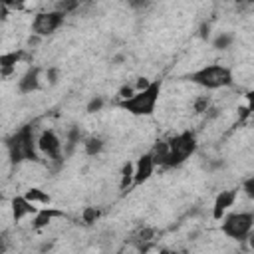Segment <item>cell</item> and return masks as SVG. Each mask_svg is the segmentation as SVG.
<instances>
[{
	"label": "cell",
	"instance_id": "obj_1",
	"mask_svg": "<svg viewBox=\"0 0 254 254\" xmlns=\"http://www.w3.org/2000/svg\"><path fill=\"white\" fill-rule=\"evenodd\" d=\"M36 121L22 125L20 129H16L10 137H6V151H8V159L12 165H20L26 161L38 163V147H36Z\"/></svg>",
	"mask_w": 254,
	"mask_h": 254
},
{
	"label": "cell",
	"instance_id": "obj_2",
	"mask_svg": "<svg viewBox=\"0 0 254 254\" xmlns=\"http://www.w3.org/2000/svg\"><path fill=\"white\" fill-rule=\"evenodd\" d=\"M161 89H163V81H161V79H153L147 87L137 89L133 95H129V97H125V99H119L117 105H119L121 109H125L127 113H131V115L149 117V115H153L155 109H157Z\"/></svg>",
	"mask_w": 254,
	"mask_h": 254
},
{
	"label": "cell",
	"instance_id": "obj_3",
	"mask_svg": "<svg viewBox=\"0 0 254 254\" xmlns=\"http://www.w3.org/2000/svg\"><path fill=\"white\" fill-rule=\"evenodd\" d=\"M187 79L204 89H220V87H228L234 83L232 69L222 64H210V65L198 67V69L187 73Z\"/></svg>",
	"mask_w": 254,
	"mask_h": 254
},
{
	"label": "cell",
	"instance_id": "obj_4",
	"mask_svg": "<svg viewBox=\"0 0 254 254\" xmlns=\"http://www.w3.org/2000/svg\"><path fill=\"white\" fill-rule=\"evenodd\" d=\"M167 143H169V157H167L165 169L181 167L187 159H190V157L196 153V147H198L196 133L190 131V129L177 133L175 137L167 139Z\"/></svg>",
	"mask_w": 254,
	"mask_h": 254
},
{
	"label": "cell",
	"instance_id": "obj_5",
	"mask_svg": "<svg viewBox=\"0 0 254 254\" xmlns=\"http://www.w3.org/2000/svg\"><path fill=\"white\" fill-rule=\"evenodd\" d=\"M222 232L232 238V240H246L254 228V212L252 210H240V212H230L222 218V224H220Z\"/></svg>",
	"mask_w": 254,
	"mask_h": 254
},
{
	"label": "cell",
	"instance_id": "obj_6",
	"mask_svg": "<svg viewBox=\"0 0 254 254\" xmlns=\"http://www.w3.org/2000/svg\"><path fill=\"white\" fill-rule=\"evenodd\" d=\"M36 147H38V153L46 155L58 167L64 163V145H62V139L58 137V133L54 129H44L36 137Z\"/></svg>",
	"mask_w": 254,
	"mask_h": 254
},
{
	"label": "cell",
	"instance_id": "obj_7",
	"mask_svg": "<svg viewBox=\"0 0 254 254\" xmlns=\"http://www.w3.org/2000/svg\"><path fill=\"white\" fill-rule=\"evenodd\" d=\"M65 20V14L60 10H46V12H38L32 20V32L40 38L52 36L54 32H58L62 28Z\"/></svg>",
	"mask_w": 254,
	"mask_h": 254
},
{
	"label": "cell",
	"instance_id": "obj_8",
	"mask_svg": "<svg viewBox=\"0 0 254 254\" xmlns=\"http://www.w3.org/2000/svg\"><path fill=\"white\" fill-rule=\"evenodd\" d=\"M155 169H157V167H155V163H153L151 153H149V151L143 153V155L133 163V187H139V185L147 183V181L153 177Z\"/></svg>",
	"mask_w": 254,
	"mask_h": 254
},
{
	"label": "cell",
	"instance_id": "obj_9",
	"mask_svg": "<svg viewBox=\"0 0 254 254\" xmlns=\"http://www.w3.org/2000/svg\"><path fill=\"white\" fill-rule=\"evenodd\" d=\"M10 210H12V220L14 222H20L26 216H34L36 210H38V206L32 200H28L24 194H16L10 200Z\"/></svg>",
	"mask_w": 254,
	"mask_h": 254
},
{
	"label": "cell",
	"instance_id": "obj_10",
	"mask_svg": "<svg viewBox=\"0 0 254 254\" xmlns=\"http://www.w3.org/2000/svg\"><path fill=\"white\" fill-rule=\"evenodd\" d=\"M40 83H42V67L30 65L26 69V73L18 79V91L20 93H34L40 89Z\"/></svg>",
	"mask_w": 254,
	"mask_h": 254
},
{
	"label": "cell",
	"instance_id": "obj_11",
	"mask_svg": "<svg viewBox=\"0 0 254 254\" xmlns=\"http://www.w3.org/2000/svg\"><path fill=\"white\" fill-rule=\"evenodd\" d=\"M238 196V189H228V190H220L214 198V204H212V218L214 220H220L224 216V212L234 204Z\"/></svg>",
	"mask_w": 254,
	"mask_h": 254
},
{
	"label": "cell",
	"instance_id": "obj_12",
	"mask_svg": "<svg viewBox=\"0 0 254 254\" xmlns=\"http://www.w3.org/2000/svg\"><path fill=\"white\" fill-rule=\"evenodd\" d=\"M54 218H65V212H64V210H58V208H54V206H50V204H46V206H42V208L36 210V214H34V218H32V226H34L36 230L46 228Z\"/></svg>",
	"mask_w": 254,
	"mask_h": 254
},
{
	"label": "cell",
	"instance_id": "obj_13",
	"mask_svg": "<svg viewBox=\"0 0 254 254\" xmlns=\"http://www.w3.org/2000/svg\"><path fill=\"white\" fill-rule=\"evenodd\" d=\"M149 153L153 157L155 167H165L167 157H169V143H167V139H157L155 145H153V149Z\"/></svg>",
	"mask_w": 254,
	"mask_h": 254
},
{
	"label": "cell",
	"instance_id": "obj_14",
	"mask_svg": "<svg viewBox=\"0 0 254 254\" xmlns=\"http://www.w3.org/2000/svg\"><path fill=\"white\" fill-rule=\"evenodd\" d=\"M24 196L28 198V200H32L34 204H50L52 202V196L44 190V189H40V187H30L26 192H24Z\"/></svg>",
	"mask_w": 254,
	"mask_h": 254
},
{
	"label": "cell",
	"instance_id": "obj_15",
	"mask_svg": "<svg viewBox=\"0 0 254 254\" xmlns=\"http://www.w3.org/2000/svg\"><path fill=\"white\" fill-rule=\"evenodd\" d=\"M103 147H105V141H103L101 137H97V135L83 139V151H85V155H89V157L99 155V153L103 151Z\"/></svg>",
	"mask_w": 254,
	"mask_h": 254
},
{
	"label": "cell",
	"instance_id": "obj_16",
	"mask_svg": "<svg viewBox=\"0 0 254 254\" xmlns=\"http://www.w3.org/2000/svg\"><path fill=\"white\" fill-rule=\"evenodd\" d=\"M22 58H24V52H10V54L0 56V69H2L4 73H10Z\"/></svg>",
	"mask_w": 254,
	"mask_h": 254
},
{
	"label": "cell",
	"instance_id": "obj_17",
	"mask_svg": "<svg viewBox=\"0 0 254 254\" xmlns=\"http://www.w3.org/2000/svg\"><path fill=\"white\" fill-rule=\"evenodd\" d=\"M129 187H133V163H125L121 167V181H119V189L127 190Z\"/></svg>",
	"mask_w": 254,
	"mask_h": 254
},
{
	"label": "cell",
	"instance_id": "obj_18",
	"mask_svg": "<svg viewBox=\"0 0 254 254\" xmlns=\"http://www.w3.org/2000/svg\"><path fill=\"white\" fill-rule=\"evenodd\" d=\"M232 42H234V36L228 34V32H222V34H218V36L212 40V48H214V50H228V48L232 46Z\"/></svg>",
	"mask_w": 254,
	"mask_h": 254
},
{
	"label": "cell",
	"instance_id": "obj_19",
	"mask_svg": "<svg viewBox=\"0 0 254 254\" xmlns=\"http://www.w3.org/2000/svg\"><path fill=\"white\" fill-rule=\"evenodd\" d=\"M133 240H137V242H149V240H153L155 238V228H151V226H139L135 232H133V236H131Z\"/></svg>",
	"mask_w": 254,
	"mask_h": 254
},
{
	"label": "cell",
	"instance_id": "obj_20",
	"mask_svg": "<svg viewBox=\"0 0 254 254\" xmlns=\"http://www.w3.org/2000/svg\"><path fill=\"white\" fill-rule=\"evenodd\" d=\"M79 4H81V0H58L56 6H54V10H60V12H64L67 16V14L75 12Z\"/></svg>",
	"mask_w": 254,
	"mask_h": 254
},
{
	"label": "cell",
	"instance_id": "obj_21",
	"mask_svg": "<svg viewBox=\"0 0 254 254\" xmlns=\"http://www.w3.org/2000/svg\"><path fill=\"white\" fill-rule=\"evenodd\" d=\"M210 109V95H198L192 101V111L194 113H206Z\"/></svg>",
	"mask_w": 254,
	"mask_h": 254
},
{
	"label": "cell",
	"instance_id": "obj_22",
	"mask_svg": "<svg viewBox=\"0 0 254 254\" xmlns=\"http://www.w3.org/2000/svg\"><path fill=\"white\" fill-rule=\"evenodd\" d=\"M99 208H95V206H85L83 208V212H81V220L85 222V224H93L97 218H99Z\"/></svg>",
	"mask_w": 254,
	"mask_h": 254
},
{
	"label": "cell",
	"instance_id": "obj_23",
	"mask_svg": "<svg viewBox=\"0 0 254 254\" xmlns=\"http://www.w3.org/2000/svg\"><path fill=\"white\" fill-rule=\"evenodd\" d=\"M105 105V99L101 97V95H95V97H91L89 99V103H87V113H95V111H101V107Z\"/></svg>",
	"mask_w": 254,
	"mask_h": 254
},
{
	"label": "cell",
	"instance_id": "obj_24",
	"mask_svg": "<svg viewBox=\"0 0 254 254\" xmlns=\"http://www.w3.org/2000/svg\"><path fill=\"white\" fill-rule=\"evenodd\" d=\"M127 4L133 8V10H145L153 4V0H127Z\"/></svg>",
	"mask_w": 254,
	"mask_h": 254
},
{
	"label": "cell",
	"instance_id": "obj_25",
	"mask_svg": "<svg viewBox=\"0 0 254 254\" xmlns=\"http://www.w3.org/2000/svg\"><path fill=\"white\" fill-rule=\"evenodd\" d=\"M242 190L246 192V196L254 198V177H248V179L242 183Z\"/></svg>",
	"mask_w": 254,
	"mask_h": 254
},
{
	"label": "cell",
	"instance_id": "obj_26",
	"mask_svg": "<svg viewBox=\"0 0 254 254\" xmlns=\"http://www.w3.org/2000/svg\"><path fill=\"white\" fill-rule=\"evenodd\" d=\"M8 10H22L24 8V4H26V0H0Z\"/></svg>",
	"mask_w": 254,
	"mask_h": 254
},
{
	"label": "cell",
	"instance_id": "obj_27",
	"mask_svg": "<svg viewBox=\"0 0 254 254\" xmlns=\"http://www.w3.org/2000/svg\"><path fill=\"white\" fill-rule=\"evenodd\" d=\"M135 93V85L133 83H127V85H123L121 89H119V99H125V97H129V95H133Z\"/></svg>",
	"mask_w": 254,
	"mask_h": 254
},
{
	"label": "cell",
	"instance_id": "obj_28",
	"mask_svg": "<svg viewBox=\"0 0 254 254\" xmlns=\"http://www.w3.org/2000/svg\"><path fill=\"white\" fill-rule=\"evenodd\" d=\"M46 77H48V81L54 85V83L58 81V67H48V69H46Z\"/></svg>",
	"mask_w": 254,
	"mask_h": 254
},
{
	"label": "cell",
	"instance_id": "obj_29",
	"mask_svg": "<svg viewBox=\"0 0 254 254\" xmlns=\"http://www.w3.org/2000/svg\"><path fill=\"white\" fill-rule=\"evenodd\" d=\"M149 83H151V79H147V77H137V81H135L133 85H135V91H137V89H143V87H147Z\"/></svg>",
	"mask_w": 254,
	"mask_h": 254
},
{
	"label": "cell",
	"instance_id": "obj_30",
	"mask_svg": "<svg viewBox=\"0 0 254 254\" xmlns=\"http://www.w3.org/2000/svg\"><path fill=\"white\" fill-rule=\"evenodd\" d=\"M8 12H10V10H8V8H6V6H4V4L0 2V22H4V20H6Z\"/></svg>",
	"mask_w": 254,
	"mask_h": 254
},
{
	"label": "cell",
	"instance_id": "obj_31",
	"mask_svg": "<svg viewBox=\"0 0 254 254\" xmlns=\"http://www.w3.org/2000/svg\"><path fill=\"white\" fill-rule=\"evenodd\" d=\"M6 240H8L6 234H2V236H0V252H4V250L8 248V242H6Z\"/></svg>",
	"mask_w": 254,
	"mask_h": 254
},
{
	"label": "cell",
	"instance_id": "obj_32",
	"mask_svg": "<svg viewBox=\"0 0 254 254\" xmlns=\"http://www.w3.org/2000/svg\"><path fill=\"white\" fill-rule=\"evenodd\" d=\"M236 2H250V0H236Z\"/></svg>",
	"mask_w": 254,
	"mask_h": 254
}]
</instances>
